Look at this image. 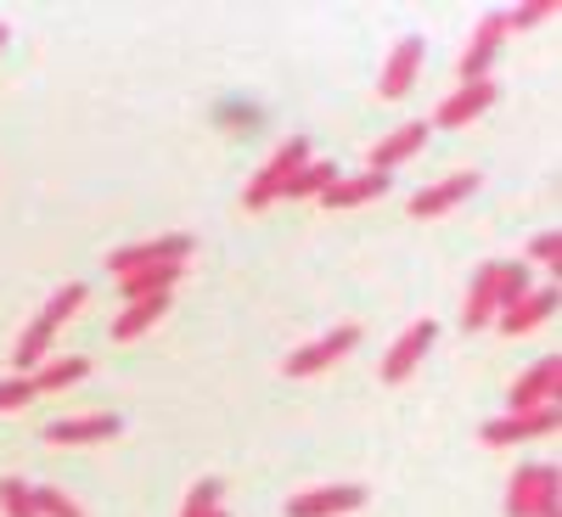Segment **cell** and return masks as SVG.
Masks as SVG:
<instances>
[{
    "label": "cell",
    "mask_w": 562,
    "mask_h": 517,
    "mask_svg": "<svg viewBox=\"0 0 562 517\" xmlns=\"http://www.w3.org/2000/svg\"><path fill=\"white\" fill-rule=\"evenodd\" d=\"M310 158H315L310 135H288V141H281V147L265 158V169L243 186V209H248V214H259V209L281 203V186H288V175H293V169H304Z\"/></svg>",
    "instance_id": "1"
},
{
    "label": "cell",
    "mask_w": 562,
    "mask_h": 517,
    "mask_svg": "<svg viewBox=\"0 0 562 517\" xmlns=\"http://www.w3.org/2000/svg\"><path fill=\"white\" fill-rule=\"evenodd\" d=\"M557 501H562V490H557V467L551 461L518 467L512 484H506V517H551V512H562Z\"/></svg>",
    "instance_id": "2"
},
{
    "label": "cell",
    "mask_w": 562,
    "mask_h": 517,
    "mask_svg": "<svg viewBox=\"0 0 562 517\" xmlns=\"http://www.w3.org/2000/svg\"><path fill=\"white\" fill-rule=\"evenodd\" d=\"M355 344H360V321H344V326H333V333H321L315 344L293 349L288 360H281V371H288V378H315V371H333Z\"/></svg>",
    "instance_id": "3"
},
{
    "label": "cell",
    "mask_w": 562,
    "mask_h": 517,
    "mask_svg": "<svg viewBox=\"0 0 562 517\" xmlns=\"http://www.w3.org/2000/svg\"><path fill=\"white\" fill-rule=\"evenodd\" d=\"M557 422H562L557 405H540V411H506V416L484 422L479 439H484V445H529V439H551V434H557Z\"/></svg>",
    "instance_id": "4"
},
{
    "label": "cell",
    "mask_w": 562,
    "mask_h": 517,
    "mask_svg": "<svg viewBox=\"0 0 562 517\" xmlns=\"http://www.w3.org/2000/svg\"><path fill=\"white\" fill-rule=\"evenodd\" d=\"M434 344H439V321H411L405 333L394 338V349L383 355L378 378H383V383H405L411 371H416L422 360H428V349H434Z\"/></svg>",
    "instance_id": "5"
},
{
    "label": "cell",
    "mask_w": 562,
    "mask_h": 517,
    "mask_svg": "<svg viewBox=\"0 0 562 517\" xmlns=\"http://www.w3.org/2000/svg\"><path fill=\"white\" fill-rule=\"evenodd\" d=\"M186 259H192V237H186V231H169V237H153V243H135V248L108 254V270L113 276H135L147 265H186Z\"/></svg>",
    "instance_id": "6"
},
{
    "label": "cell",
    "mask_w": 562,
    "mask_h": 517,
    "mask_svg": "<svg viewBox=\"0 0 562 517\" xmlns=\"http://www.w3.org/2000/svg\"><path fill=\"white\" fill-rule=\"evenodd\" d=\"M484 186V175L479 169H461V175H445V180H434V186H422V192L411 198V220H439V214H450L456 203H467Z\"/></svg>",
    "instance_id": "7"
},
{
    "label": "cell",
    "mask_w": 562,
    "mask_h": 517,
    "mask_svg": "<svg viewBox=\"0 0 562 517\" xmlns=\"http://www.w3.org/2000/svg\"><path fill=\"white\" fill-rule=\"evenodd\" d=\"M506 12H490L479 29H473V40H467V52H461V63H456V74H461V85H473V79H490V63L501 57V45H506Z\"/></svg>",
    "instance_id": "8"
},
{
    "label": "cell",
    "mask_w": 562,
    "mask_h": 517,
    "mask_svg": "<svg viewBox=\"0 0 562 517\" xmlns=\"http://www.w3.org/2000/svg\"><path fill=\"white\" fill-rule=\"evenodd\" d=\"M557 389H562V360L557 355H540L518 383L506 394V411H540V405H557Z\"/></svg>",
    "instance_id": "9"
},
{
    "label": "cell",
    "mask_w": 562,
    "mask_h": 517,
    "mask_svg": "<svg viewBox=\"0 0 562 517\" xmlns=\"http://www.w3.org/2000/svg\"><path fill=\"white\" fill-rule=\"evenodd\" d=\"M495 97H501V85L495 79H473V85H456L450 97L439 102V130H461V124H473V119H484L490 108H495ZM428 124V130H434Z\"/></svg>",
    "instance_id": "10"
},
{
    "label": "cell",
    "mask_w": 562,
    "mask_h": 517,
    "mask_svg": "<svg viewBox=\"0 0 562 517\" xmlns=\"http://www.w3.org/2000/svg\"><path fill=\"white\" fill-rule=\"evenodd\" d=\"M366 506V484H321L288 501V517H344Z\"/></svg>",
    "instance_id": "11"
},
{
    "label": "cell",
    "mask_w": 562,
    "mask_h": 517,
    "mask_svg": "<svg viewBox=\"0 0 562 517\" xmlns=\"http://www.w3.org/2000/svg\"><path fill=\"white\" fill-rule=\"evenodd\" d=\"M501 315V259H484V270L467 281V304H461V326L467 333H479Z\"/></svg>",
    "instance_id": "12"
},
{
    "label": "cell",
    "mask_w": 562,
    "mask_h": 517,
    "mask_svg": "<svg viewBox=\"0 0 562 517\" xmlns=\"http://www.w3.org/2000/svg\"><path fill=\"white\" fill-rule=\"evenodd\" d=\"M422 57H428V45H422V34H405L394 52H389V63H383V79H378V97L383 102H394V97H405V90L416 85V74H422Z\"/></svg>",
    "instance_id": "13"
},
{
    "label": "cell",
    "mask_w": 562,
    "mask_h": 517,
    "mask_svg": "<svg viewBox=\"0 0 562 517\" xmlns=\"http://www.w3.org/2000/svg\"><path fill=\"white\" fill-rule=\"evenodd\" d=\"M422 147H428V119H411V124H400V130H389L378 147H371V169L378 175H394L405 158H416Z\"/></svg>",
    "instance_id": "14"
},
{
    "label": "cell",
    "mask_w": 562,
    "mask_h": 517,
    "mask_svg": "<svg viewBox=\"0 0 562 517\" xmlns=\"http://www.w3.org/2000/svg\"><path fill=\"white\" fill-rule=\"evenodd\" d=\"M551 315H557V288L546 281V288H529L512 310H501L495 321H501V333H506V338H524V333H535V326H546Z\"/></svg>",
    "instance_id": "15"
},
{
    "label": "cell",
    "mask_w": 562,
    "mask_h": 517,
    "mask_svg": "<svg viewBox=\"0 0 562 517\" xmlns=\"http://www.w3.org/2000/svg\"><path fill=\"white\" fill-rule=\"evenodd\" d=\"M119 428H124V422H119L113 411H90V416H63V422H52V428H45V439H52V445H102V439H119Z\"/></svg>",
    "instance_id": "16"
},
{
    "label": "cell",
    "mask_w": 562,
    "mask_h": 517,
    "mask_svg": "<svg viewBox=\"0 0 562 517\" xmlns=\"http://www.w3.org/2000/svg\"><path fill=\"white\" fill-rule=\"evenodd\" d=\"M394 186V175H378V169H360V175H338L326 186V209H360V203H378L383 192Z\"/></svg>",
    "instance_id": "17"
},
{
    "label": "cell",
    "mask_w": 562,
    "mask_h": 517,
    "mask_svg": "<svg viewBox=\"0 0 562 517\" xmlns=\"http://www.w3.org/2000/svg\"><path fill=\"white\" fill-rule=\"evenodd\" d=\"M169 304H175V293H158V299H130V304L119 310V321H113V338H119V344H130V338H140V333H153V326L169 315Z\"/></svg>",
    "instance_id": "18"
},
{
    "label": "cell",
    "mask_w": 562,
    "mask_h": 517,
    "mask_svg": "<svg viewBox=\"0 0 562 517\" xmlns=\"http://www.w3.org/2000/svg\"><path fill=\"white\" fill-rule=\"evenodd\" d=\"M85 378H90V360H85V355H57V360H45V366L29 371L34 400H40V394H63V389L85 383Z\"/></svg>",
    "instance_id": "19"
},
{
    "label": "cell",
    "mask_w": 562,
    "mask_h": 517,
    "mask_svg": "<svg viewBox=\"0 0 562 517\" xmlns=\"http://www.w3.org/2000/svg\"><path fill=\"white\" fill-rule=\"evenodd\" d=\"M180 276H186V265H147L135 276H119V293H124V304L130 299H158V293H175Z\"/></svg>",
    "instance_id": "20"
},
{
    "label": "cell",
    "mask_w": 562,
    "mask_h": 517,
    "mask_svg": "<svg viewBox=\"0 0 562 517\" xmlns=\"http://www.w3.org/2000/svg\"><path fill=\"white\" fill-rule=\"evenodd\" d=\"M338 175H344V169H338L333 158H310L304 169H293V175H288L281 198H293V203H299V198H326V186H333Z\"/></svg>",
    "instance_id": "21"
},
{
    "label": "cell",
    "mask_w": 562,
    "mask_h": 517,
    "mask_svg": "<svg viewBox=\"0 0 562 517\" xmlns=\"http://www.w3.org/2000/svg\"><path fill=\"white\" fill-rule=\"evenodd\" d=\"M52 338H57V333H52V326H45L40 315H34V321L23 326V333H18V349H12V366H18V378H29L34 366H45V355H52Z\"/></svg>",
    "instance_id": "22"
},
{
    "label": "cell",
    "mask_w": 562,
    "mask_h": 517,
    "mask_svg": "<svg viewBox=\"0 0 562 517\" xmlns=\"http://www.w3.org/2000/svg\"><path fill=\"white\" fill-rule=\"evenodd\" d=\"M90 304V288H85V281H68V288H57L52 299H45V310H40V321L45 326H52V333H63V326L79 315Z\"/></svg>",
    "instance_id": "23"
},
{
    "label": "cell",
    "mask_w": 562,
    "mask_h": 517,
    "mask_svg": "<svg viewBox=\"0 0 562 517\" xmlns=\"http://www.w3.org/2000/svg\"><path fill=\"white\" fill-rule=\"evenodd\" d=\"M0 512H7V517H40L34 512V484L29 479H0Z\"/></svg>",
    "instance_id": "24"
},
{
    "label": "cell",
    "mask_w": 562,
    "mask_h": 517,
    "mask_svg": "<svg viewBox=\"0 0 562 517\" xmlns=\"http://www.w3.org/2000/svg\"><path fill=\"white\" fill-rule=\"evenodd\" d=\"M220 495H225L220 479H198L192 495H186V506H180V517H214L220 512Z\"/></svg>",
    "instance_id": "25"
},
{
    "label": "cell",
    "mask_w": 562,
    "mask_h": 517,
    "mask_svg": "<svg viewBox=\"0 0 562 517\" xmlns=\"http://www.w3.org/2000/svg\"><path fill=\"white\" fill-rule=\"evenodd\" d=\"M529 293V265L524 259H501V310H512Z\"/></svg>",
    "instance_id": "26"
},
{
    "label": "cell",
    "mask_w": 562,
    "mask_h": 517,
    "mask_svg": "<svg viewBox=\"0 0 562 517\" xmlns=\"http://www.w3.org/2000/svg\"><path fill=\"white\" fill-rule=\"evenodd\" d=\"M557 18V0H524V7L506 12V29H540Z\"/></svg>",
    "instance_id": "27"
},
{
    "label": "cell",
    "mask_w": 562,
    "mask_h": 517,
    "mask_svg": "<svg viewBox=\"0 0 562 517\" xmlns=\"http://www.w3.org/2000/svg\"><path fill=\"white\" fill-rule=\"evenodd\" d=\"M34 512H40V517H85V512H79L63 490H52V484H34Z\"/></svg>",
    "instance_id": "28"
},
{
    "label": "cell",
    "mask_w": 562,
    "mask_h": 517,
    "mask_svg": "<svg viewBox=\"0 0 562 517\" xmlns=\"http://www.w3.org/2000/svg\"><path fill=\"white\" fill-rule=\"evenodd\" d=\"M562 265V237L557 231H540V237H529V254H524V265Z\"/></svg>",
    "instance_id": "29"
},
{
    "label": "cell",
    "mask_w": 562,
    "mask_h": 517,
    "mask_svg": "<svg viewBox=\"0 0 562 517\" xmlns=\"http://www.w3.org/2000/svg\"><path fill=\"white\" fill-rule=\"evenodd\" d=\"M23 405H34V383L29 378H7V383H0V416L23 411Z\"/></svg>",
    "instance_id": "30"
},
{
    "label": "cell",
    "mask_w": 562,
    "mask_h": 517,
    "mask_svg": "<svg viewBox=\"0 0 562 517\" xmlns=\"http://www.w3.org/2000/svg\"><path fill=\"white\" fill-rule=\"evenodd\" d=\"M7 40H12V29H7V23H0V45H7Z\"/></svg>",
    "instance_id": "31"
},
{
    "label": "cell",
    "mask_w": 562,
    "mask_h": 517,
    "mask_svg": "<svg viewBox=\"0 0 562 517\" xmlns=\"http://www.w3.org/2000/svg\"><path fill=\"white\" fill-rule=\"evenodd\" d=\"M214 517H231V512H225V506H220V512H214Z\"/></svg>",
    "instance_id": "32"
},
{
    "label": "cell",
    "mask_w": 562,
    "mask_h": 517,
    "mask_svg": "<svg viewBox=\"0 0 562 517\" xmlns=\"http://www.w3.org/2000/svg\"><path fill=\"white\" fill-rule=\"evenodd\" d=\"M551 517H562V512H551Z\"/></svg>",
    "instance_id": "33"
}]
</instances>
